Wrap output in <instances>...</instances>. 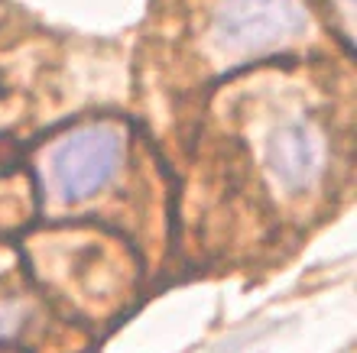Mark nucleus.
Listing matches in <instances>:
<instances>
[{
  "instance_id": "nucleus-1",
  "label": "nucleus",
  "mask_w": 357,
  "mask_h": 353,
  "mask_svg": "<svg viewBox=\"0 0 357 353\" xmlns=\"http://www.w3.org/2000/svg\"><path fill=\"white\" fill-rule=\"evenodd\" d=\"M117 140L107 130H85L66 140L52 156V188L62 201L94 195L114 175Z\"/></svg>"
},
{
  "instance_id": "nucleus-2",
  "label": "nucleus",
  "mask_w": 357,
  "mask_h": 353,
  "mask_svg": "<svg viewBox=\"0 0 357 353\" xmlns=\"http://www.w3.org/2000/svg\"><path fill=\"white\" fill-rule=\"evenodd\" d=\"M305 26L296 0H227L218 17V39L227 49L250 52L286 39Z\"/></svg>"
}]
</instances>
